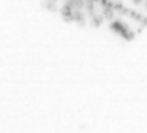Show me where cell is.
I'll list each match as a JSON object with an SVG mask.
<instances>
[{"label":"cell","instance_id":"9","mask_svg":"<svg viewBox=\"0 0 147 133\" xmlns=\"http://www.w3.org/2000/svg\"><path fill=\"white\" fill-rule=\"evenodd\" d=\"M142 2H144V0H133L134 5H139V3H142Z\"/></svg>","mask_w":147,"mask_h":133},{"label":"cell","instance_id":"12","mask_svg":"<svg viewBox=\"0 0 147 133\" xmlns=\"http://www.w3.org/2000/svg\"><path fill=\"white\" fill-rule=\"evenodd\" d=\"M146 10H147V0H146Z\"/></svg>","mask_w":147,"mask_h":133},{"label":"cell","instance_id":"10","mask_svg":"<svg viewBox=\"0 0 147 133\" xmlns=\"http://www.w3.org/2000/svg\"><path fill=\"white\" fill-rule=\"evenodd\" d=\"M142 31H144V26L141 25V26H139V28H138V31H136V33H142Z\"/></svg>","mask_w":147,"mask_h":133},{"label":"cell","instance_id":"2","mask_svg":"<svg viewBox=\"0 0 147 133\" xmlns=\"http://www.w3.org/2000/svg\"><path fill=\"white\" fill-rule=\"evenodd\" d=\"M58 12H60V15H61V18H63V21L65 23L73 21V8H71L68 3H63V7L58 8Z\"/></svg>","mask_w":147,"mask_h":133},{"label":"cell","instance_id":"3","mask_svg":"<svg viewBox=\"0 0 147 133\" xmlns=\"http://www.w3.org/2000/svg\"><path fill=\"white\" fill-rule=\"evenodd\" d=\"M113 3H115V2H107V5H105V7H102V16H104V20H108V21L115 20Z\"/></svg>","mask_w":147,"mask_h":133},{"label":"cell","instance_id":"4","mask_svg":"<svg viewBox=\"0 0 147 133\" xmlns=\"http://www.w3.org/2000/svg\"><path fill=\"white\" fill-rule=\"evenodd\" d=\"M73 21L79 26V28H84L87 25L86 23V15L82 10H73Z\"/></svg>","mask_w":147,"mask_h":133},{"label":"cell","instance_id":"1","mask_svg":"<svg viewBox=\"0 0 147 133\" xmlns=\"http://www.w3.org/2000/svg\"><path fill=\"white\" fill-rule=\"evenodd\" d=\"M110 29H112L113 33H117L118 36L123 38V34L129 29V26L126 25V23H123L120 18H117V20H112V21H110Z\"/></svg>","mask_w":147,"mask_h":133},{"label":"cell","instance_id":"6","mask_svg":"<svg viewBox=\"0 0 147 133\" xmlns=\"http://www.w3.org/2000/svg\"><path fill=\"white\" fill-rule=\"evenodd\" d=\"M89 23H91L92 28H99V26H102V23H104V16H102V15H92Z\"/></svg>","mask_w":147,"mask_h":133},{"label":"cell","instance_id":"8","mask_svg":"<svg viewBox=\"0 0 147 133\" xmlns=\"http://www.w3.org/2000/svg\"><path fill=\"white\" fill-rule=\"evenodd\" d=\"M139 23H141V25H142L144 28H147V16H142V20H141Z\"/></svg>","mask_w":147,"mask_h":133},{"label":"cell","instance_id":"13","mask_svg":"<svg viewBox=\"0 0 147 133\" xmlns=\"http://www.w3.org/2000/svg\"><path fill=\"white\" fill-rule=\"evenodd\" d=\"M117 2H121V0H117Z\"/></svg>","mask_w":147,"mask_h":133},{"label":"cell","instance_id":"5","mask_svg":"<svg viewBox=\"0 0 147 133\" xmlns=\"http://www.w3.org/2000/svg\"><path fill=\"white\" fill-rule=\"evenodd\" d=\"M40 7H42V8H45L47 12H50V13L58 12V7H57L55 2H49V0H44L42 3H40Z\"/></svg>","mask_w":147,"mask_h":133},{"label":"cell","instance_id":"11","mask_svg":"<svg viewBox=\"0 0 147 133\" xmlns=\"http://www.w3.org/2000/svg\"><path fill=\"white\" fill-rule=\"evenodd\" d=\"M49 2H55V3H57V2H58V0H49Z\"/></svg>","mask_w":147,"mask_h":133},{"label":"cell","instance_id":"7","mask_svg":"<svg viewBox=\"0 0 147 133\" xmlns=\"http://www.w3.org/2000/svg\"><path fill=\"white\" fill-rule=\"evenodd\" d=\"M128 16L133 18V20H136V21H141V20H142V15H141V13H138V12H134V10H129Z\"/></svg>","mask_w":147,"mask_h":133}]
</instances>
